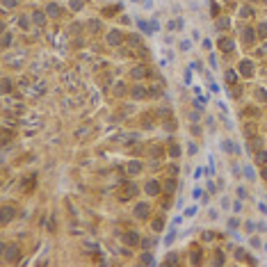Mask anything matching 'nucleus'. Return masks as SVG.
Listing matches in <instances>:
<instances>
[{
  "mask_svg": "<svg viewBox=\"0 0 267 267\" xmlns=\"http://www.w3.org/2000/svg\"><path fill=\"white\" fill-rule=\"evenodd\" d=\"M2 251H7V253H5V258H7L9 263H16V260L21 258V249L16 247V244H11V247H7V249L2 247Z\"/></svg>",
  "mask_w": 267,
  "mask_h": 267,
  "instance_id": "f257e3e1",
  "label": "nucleus"
},
{
  "mask_svg": "<svg viewBox=\"0 0 267 267\" xmlns=\"http://www.w3.org/2000/svg\"><path fill=\"white\" fill-rule=\"evenodd\" d=\"M137 194V187L132 183H126L123 187H121V192H119V199H130V196H135Z\"/></svg>",
  "mask_w": 267,
  "mask_h": 267,
  "instance_id": "f03ea898",
  "label": "nucleus"
},
{
  "mask_svg": "<svg viewBox=\"0 0 267 267\" xmlns=\"http://www.w3.org/2000/svg\"><path fill=\"white\" fill-rule=\"evenodd\" d=\"M121 41H123V34H121L119 30H112V32L107 34V44L110 46H119Z\"/></svg>",
  "mask_w": 267,
  "mask_h": 267,
  "instance_id": "7ed1b4c3",
  "label": "nucleus"
},
{
  "mask_svg": "<svg viewBox=\"0 0 267 267\" xmlns=\"http://www.w3.org/2000/svg\"><path fill=\"white\" fill-rule=\"evenodd\" d=\"M148 212H151V206H148V203H137V206H135V215H137L139 219L148 217Z\"/></svg>",
  "mask_w": 267,
  "mask_h": 267,
  "instance_id": "20e7f679",
  "label": "nucleus"
},
{
  "mask_svg": "<svg viewBox=\"0 0 267 267\" xmlns=\"http://www.w3.org/2000/svg\"><path fill=\"white\" fill-rule=\"evenodd\" d=\"M219 48H222L224 53H233L235 41H233V39H219Z\"/></svg>",
  "mask_w": 267,
  "mask_h": 267,
  "instance_id": "39448f33",
  "label": "nucleus"
},
{
  "mask_svg": "<svg viewBox=\"0 0 267 267\" xmlns=\"http://www.w3.org/2000/svg\"><path fill=\"white\" fill-rule=\"evenodd\" d=\"M240 73H242V75H251V73H253V64H251L249 60H242V62H240Z\"/></svg>",
  "mask_w": 267,
  "mask_h": 267,
  "instance_id": "423d86ee",
  "label": "nucleus"
},
{
  "mask_svg": "<svg viewBox=\"0 0 267 267\" xmlns=\"http://www.w3.org/2000/svg\"><path fill=\"white\" fill-rule=\"evenodd\" d=\"M0 215H2V224H7V222H11V217H14V208H9V206H2Z\"/></svg>",
  "mask_w": 267,
  "mask_h": 267,
  "instance_id": "0eeeda50",
  "label": "nucleus"
},
{
  "mask_svg": "<svg viewBox=\"0 0 267 267\" xmlns=\"http://www.w3.org/2000/svg\"><path fill=\"white\" fill-rule=\"evenodd\" d=\"M146 194H148V196H158V194H160V185L155 183V181L146 183Z\"/></svg>",
  "mask_w": 267,
  "mask_h": 267,
  "instance_id": "6e6552de",
  "label": "nucleus"
},
{
  "mask_svg": "<svg viewBox=\"0 0 267 267\" xmlns=\"http://www.w3.org/2000/svg\"><path fill=\"white\" fill-rule=\"evenodd\" d=\"M151 71L146 66H137V69H132V78H137V80H142V78H146Z\"/></svg>",
  "mask_w": 267,
  "mask_h": 267,
  "instance_id": "1a4fd4ad",
  "label": "nucleus"
},
{
  "mask_svg": "<svg viewBox=\"0 0 267 267\" xmlns=\"http://www.w3.org/2000/svg\"><path fill=\"white\" fill-rule=\"evenodd\" d=\"M46 14H48V16H60V14H62V9H60V5L50 2L48 7H46Z\"/></svg>",
  "mask_w": 267,
  "mask_h": 267,
  "instance_id": "9d476101",
  "label": "nucleus"
},
{
  "mask_svg": "<svg viewBox=\"0 0 267 267\" xmlns=\"http://www.w3.org/2000/svg\"><path fill=\"white\" fill-rule=\"evenodd\" d=\"M242 39H244L247 44H251L253 39H256V34H253V30H251V27H244V30H242Z\"/></svg>",
  "mask_w": 267,
  "mask_h": 267,
  "instance_id": "9b49d317",
  "label": "nucleus"
},
{
  "mask_svg": "<svg viewBox=\"0 0 267 267\" xmlns=\"http://www.w3.org/2000/svg\"><path fill=\"white\" fill-rule=\"evenodd\" d=\"M126 242H128V244H137L139 242V235L135 233V231H128V233H126V237H123Z\"/></svg>",
  "mask_w": 267,
  "mask_h": 267,
  "instance_id": "f8f14e48",
  "label": "nucleus"
},
{
  "mask_svg": "<svg viewBox=\"0 0 267 267\" xmlns=\"http://www.w3.org/2000/svg\"><path fill=\"white\" fill-rule=\"evenodd\" d=\"M148 91L144 89V87H132V98H144Z\"/></svg>",
  "mask_w": 267,
  "mask_h": 267,
  "instance_id": "ddd939ff",
  "label": "nucleus"
},
{
  "mask_svg": "<svg viewBox=\"0 0 267 267\" xmlns=\"http://www.w3.org/2000/svg\"><path fill=\"white\" fill-rule=\"evenodd\" d=\"M128 171H130V173H139V171H142V165L132 160V162H128Z\"/></svg>",
  "mask_w": 267,
  "mask_h": 267,
  "instance_id": "4468645a",
  "label": "nucleus"
},
{
  "mask_svg": "<svg viewBox=\"0 0 267 267\" xmlns=\"http://www.w3.org/2000/svg\"><path fill=\"white\" fill-rule=\"evenodd\" d=\"M139 260H142V265H153V253H146V251H144Z\"/></svg>",
  "mask_w": 267,
  "mask_h": 267,
  "instance_id": "2eb2a0df",
  "label": "nucleus"
},
{
  "mask_svg": "<svg viewBox=\"0 0 267 267\" xmlns=\"http://www.w3.org/2000/svg\"><path fill=\"white\" fill-rule=\"evenodd\" d=\"M256 162H258V165H265V162H267V153H265V151H256Z\"/></svg>",
  "mask_w": 267,
  "mask_h": 267,
  "instance_id": "dca6fc26",
  "label": "nucleus"
},
{
  "mask_svg": "<svg viewBox=\"0 0 267 267\" xmlns=\"http://www.w3.org/2000/svg\"><path fill=\"white\" fill-rule=\"evenodd\" d=\"M162 226H165V219H162V217L153 219V231H158V233H160V231H162Z\"/></svg>",
  "mask_w": 267,
  "mask_h": 267,
  "instance_id": "f3484780",
  "label": "nucleus"
},
{
  "mask_svg": "<svg viewBox=\"0 0 267 267\" xmlns=\"http://www.w3.org/2000/svg\"><path fill=\"white\" fill-rule=\"evenodd\" d=\"M32 21L37 23V25H41V23H44V11H34V14H32Z\"/></svg>",
  "mask_w": 267,
  "mask_h": 267,
  "instance_id": "a211bd4d",
  "label": "nucleus"
},
{
  "mask_svg": "<svg viewBox=\"0 0 267 267\" xmlns=\"http://www.w3.org/2000/svg\"><path fill=\"white\" fill-rule=\"evenodd\" d=\"M0 85H2V94H9V91H11V80H7V78H5Z\"/></svg>",
  "mask_w": 267,
  "mask_h": 267,
  "instance_id": "6ab92c4d",
  "label": "nucleus"
},
{
  "mask_svg": "<svg viewBox=\"0 0 267 267\" xmlns=\"http://www.w3.org/2000/svg\"><path fill=\"white\" fill-rule=\"evenodd\" d=\"M235 80H237V75H235L233 71H226V82H228V85H235Z\"/></svg>",
  "mask_w": 267,
  "mask_h": 267,
  "instance_id": "aec40b11",
  "label": "nucleus"
},
{
  "mask_svg": "<svg viewBox=\"0 0 267 267\" xmlns=\"http://www.w3.org/2000/svg\"><path fill=\"white\" fill-rule=\"evenodd\" d=\"M169 155H171V158H178V155H181V148H178L176 144H171V148H169Z\"/></svg>",
  "mask_w": 267,
  "mask_h": 267,
  "instance_id": "412c9836",
  "label": "nucleus"
},
{
  "mask_svg": "<svg viewBox=\"0 0 267 267\" xmlns=\"http://www.w3.org/2000/svg\"><path fill=\"white\" fill-rule=\"evenodd\" d=\"M258 37H267V23H260L258 25Z\"/></svg>",
  "mask_w": 267,
  "mask_h": 267,
  "instance_id": "4be33fe9",
  "label": "nucleus"
},
{
  "mask_svg": "<svg viewBox=\"0 0 267 267\" xmlns=\"http://www.w3.org/2000/svg\"><path fill=\"white\" fill-rule=\"evenodd\" d=\"M240 16L249 19V16H251V7H242V9H240Z\"/></svg>",
  "mask_w": 267,
  "mask_h": 267,
  "instance_id": "5701e85b",
  "label": "nucleus"
},
{
  "mask_svg": "<svg viewBox=\"0 0 267 267\" xmlns=\"http://www.w3.org/2000/svg\"><path fill=\"white\" fill-rule=\"evenodd\" d=\"M165 263H167V265H169V263H171V265H176V263H178V258H176V256H173V253H169V256H167V260H165Z\"/></svg>",
  "mask_w": 267,
  "mask_h": 267,
  "instance_id": "b1692460",
  "label": "nucleus"
},
{
  "mask_svg": "<svg viewBox=\"0 0 267 267\" xmlns=\"http://www.w3.org/2000/svg\"><path fill=\"white\" fill-rule=\"evenodd\" d=\"M142 247H144V249H151V247H153V240H151V237H146V240H142Z\"/></svg>",
  "mask_w": 267,
  "mask_h": 267,
  "instance_id": "393cba45",
  "label": "nucleus"
},
{
  "mask_svg": "<svg viewBox=\"0 0 267 267\" xmlns=\"http://www.w3.org/2000/svg\"><path fill=\"white\" fill-rule=\"evenodd\" d=\"M9 44H11V37H9V34H5V37H2V48H7Z\"/></svg>",
  "mask_w": 267,
  "mask_h": 267,
  "instance_id": "a878e982",
  "label": "nucleus"
},
{
  "mask_svg": "<svg viewBox=\"0 0 267 267\" xmlns=\"http://www.w3.org/2000/svg\"><path fill=\"white\" fill-rule=\"evenodd\" d=\"M217 27H228V19H219L217 21Z\"/></svg>",
  "mask_w": 267,
  "mask_h": 267,
  "instance_id": "bb28decb",
  "label": "nucleus"
},
{
  "mask_svg": "<svg viewBox=\"0 0 267 267\" xmlns=\"http://www.w3.org/2000/svg\"><path fill=\"white\" fill-rule=\"evenodd\" d=\"M19 0H2V7H14Z\"/></svg>",
  "mask_w": 267,
  "mask_h": 267,
  "instance_id": "cd10ccee",
  "label": "nucleus"
},
{
  "mask_svg": "<svg viewBox=\"0 0 267 267\" xmlns=\"http://www.w3.org/2000/svg\"><path fill=\"white\" fill-rule=\"evenodd\" d=\"M128 41H130V44H135V46H139V37H137V34H130Z\"/></svg>",
  "mask_w": 267,
  "mask_h": 267,
  "instance_id": "c85d7f7f",
  "label": "nucleus"
},
{
  "mask_svg": "<svg viewBox=\"0 0 267 267\" xmlns=\"http://www.w3.org/2000/svg\"><path fill=\"white\" fill-rule=\"evenodd\" d=\"M71 7L73 9H80V7H82V0H71Z\"/></svg>",
  "mask_w": 267,
  "mask_h": 267,
  "instance_id": "c756f323",
  "label": "nucleus"
},
{
  "mask_svg": "<svg viewBox=\"0 0 267 267\" xmlns=\"http://www.w3.org/2000/svg\"><path fill=\"white\" fill-rule=\"evenodd\" d=\"M89 27L96 32V30H101V23H98V21H91V23H89Z\"/></svg>",
  "mask_w": 267,
  "mask_h": 267,
  "instance_id": "7c9ffc66",
  "label": "nucleus"
},
{
  "mask_svg": "<svg viewBox=\"0 0 267 267\" xmlns=\"http://www.w3.org/2000/svg\"><path fill=\"white\" fill-rule=\"evenodd\" d=\"M173 187H176V181H173V178H171V181H167V192H171Z\"/></svg>",
  "mask_w": 267,
  "mask_h": 267,
  "instance_id": "2f4dec72",
  "label": "nucleus"
},
{
  "mask_svg": "<svg viewBox=\"0 0 267 267\" xmlns=\"http://www.w3.org/2000/svg\"><path fill=\"white\" fill-rule=\"evenodd\" d=\"M253 132H256V126L249 123V126H247V135H253Z\"/></svg>",
  "mask_w": 267,
  "mask_h": 267,
  "instance_id": "473e14b6",
  "label": "nucleus"
},
{
  "mask_svg": "<svg viewBox=\"0 0 267 267\" xmlns=\"http://www.w3.org/2000/svg\"><path fill=\"white\" fill-rule=\"evenodd\" d=\"M222 148H224V151H233V144H231V142H224Z\"/></svg>",
  "mask_w": 267,
  "mask_h": 267,
  "instance_id": "72a5a7b5",
  "label": "nucleus"
},
{
  "mask_svg": "<svg viewBox=\"0 0 267 267\" xmlns=\"http://www.w3.org/2000/svg\"><path fill=\"white\" fill-rule=\"evenodd\" d=\"M258 98H263V101H267V91H265V89H258Z\"/></svg>",
  "mask_w": 267,
  "mask_h": 267,
  "instance_id": "f704fd0d",
  "label": "nucleus"
},
{
  "mask_svg": "<svg viewBox=\"0 0 267 267\" xmlns=\"http://www.w3.org/2000/svg\"><path fill=\"white\" fill-rule=\"evenodd\" d=\"M251 142H253V144H251L253 151H258V148H260V139H251Z\"/></svg>",
  "mask_w": 267,
  "mask_h": 267,
  "instance_id": "c9c22d12",
  "label": "nucleus"
},
{
  "mask_svg": "<svg viewBox=\"0 0 267 267\" xmlns=\"http://www.w3.org/2000/svg\"><path fill=\"white\" fill-rule=\"evenodd\" d=\"M215 263H217V265H222V263H224V256H222V253H217V258H215Z\"/></svg>",
  "mask_w": 267,
  "mask_h": 267,
  "instance_id": "e433bc0d",
  "label": "nucleus"
},
{
  "mask_svg": "<svg viewBox=\"0 0 267 267\" xmlns=\"http://www.w3.org/2000/svg\"><path fill=\"white\" fill-rule=\"evenodd\" d=\"M173 237H176V235H173V233H169V235L165 237V242H167V244H169V242H173Z\"/></svg>",
  "mask_w": 267,
  "mask_h": 267,
  "instance_id": "4c0bfd02",
  "label": "nucleus"
},
{
  "mask_svg": "<svg viewBox=\"0 0 267 267\" xmlns=\"http://www.w3.org/2000/svg\"><path fill=\"white\" fill-rule=\"evenodd\" d=\"M192 260H194V263H199V260H201V253H199V251H194V256H192Z\"/></svg>",
  "mask_w": 267,
  "mask_h": 267,
  "instance_id": "58836bf2",
  "label": "nucleus"
},
{
  "mask_svg": "<svg viewBox=\"0 0 267 267\" xmlns=\"http://www.w3.org/2000/svg\"><path fill=\"white\" fill-rule=\"evenodd\" d=\"M181 48L183 50H190V41H181Z\"/></svg>",
  "mask_w": 267,
  "mask_h": 267,
  "instance_id": "ea45409f",
  "label": "nucleus"
},
{
  "mask_svg": "<svg viewBox=\"0 0 267 267\" xmlns=\"http://www.w3.org/2000/svg\"><path fill=\"white\" fill-rule=\"evenodd\" d=\"M265 2H267V0H265Z\"/></svg>",
  "mask_w": 267,
  "mask_h": 267,
  "instance_id": "a19ab883",
  "label": "nucleus"
}]
</instances>
